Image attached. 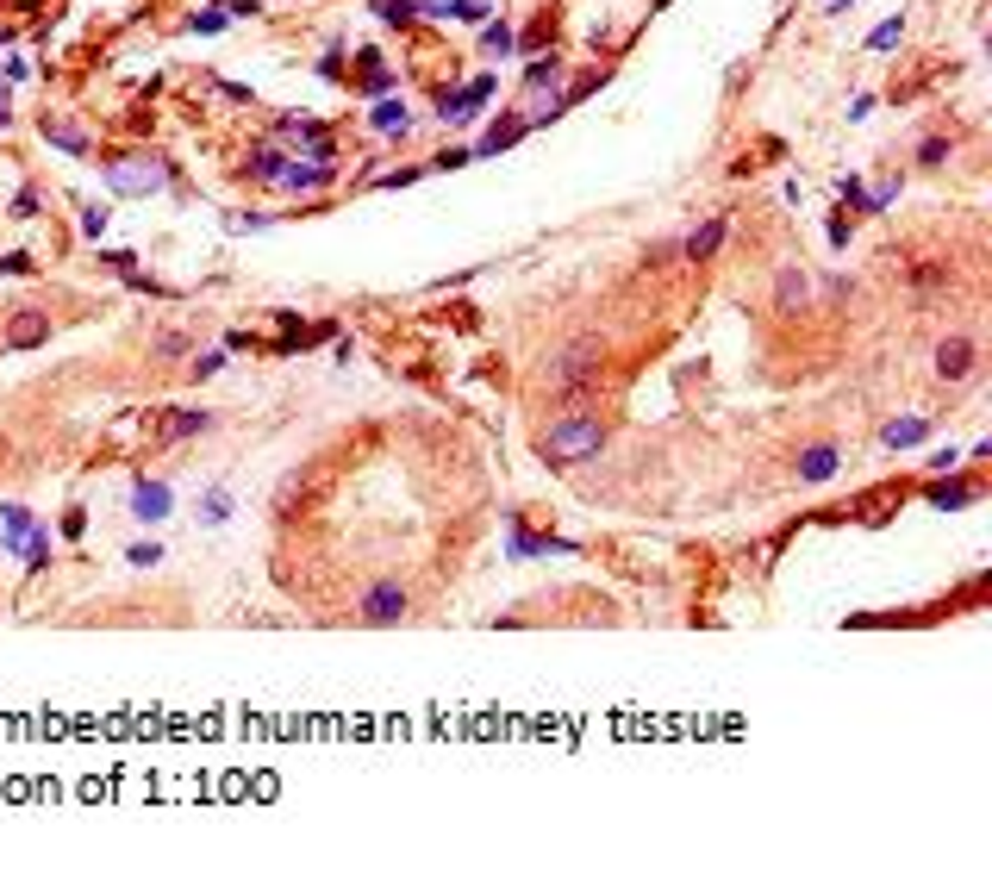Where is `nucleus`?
<instances>
[{
	"instance_id": "obj_1",
	"label": "nucleus",
	"mask_w": 992,
	"mask_h": 880,
	"mask_svg": "<svg viewBox=\"0 0 992 880\" xmlns=\"http://www.w3.org/2000/svg\"><path fill=\"white\" fill-rule=\"evenodd\" d=\"M600 356H606V350H600L593 338H581V344L556 350V356L543 363V387H549V393H568V400H575V393H587V387L600 381Z\"/></svg>"
},
{
	"instance_id": "obj_2",
	"label": "nucleus",
	"mask_w": 992,
	"mask_h": 880,
	"mask_svg": "<svg viewBox=\"0 0 992 880\" xmlns=\"http://www.w3.org/2000/svg\"><path fill=\"white\" fill-rule=\"evenodd\" d=\"M600 444H606V425L587 418V412H575V418H556L537 450H543L549 462H587V456H600Z\"/></svg>"
},
{
	"instance_id": "obj_3",
	"label": "nucleus",
	"mask_w": 992,
	"mask_h": 880,
	"mask_svg": "<svg viewBox=\"0 0 992 880\" xmlns=\"http://www.w3.org/2000/svg\"><path fill=\"white\" fill-rule=\"evenodd\" d=\"M107 188L113 194H150V188H169V163L162 156H113L107 163Z\"/></svg>"
},
{
	"instance_id": "obj_4",
	"label": "nucleus",
	"mask_w": 992,
	"mask_h": 880,
	"mask_svg": "<svg viewBox=\"0 0 992 880\" xmlns=\"http://www.w3.org/2000/svg\"><path fill=\"white\" fill-rule=\"evenodd\" d=\"M356 619H363V625H399V619H406V587H399V581L369 587V594L356 600Z\"/></svg>"
},
{
	"instance_id": "obj_5",
	"label": "nucleus",
	"mask_w": 992,
	"mask_h": 880,
	"mask_svg": "<svg viewBox=\"0 0 992 880\" xmlns=\"http://www.w3.org/2000/svg\"><path fill=\"white\" fill-rule=\"evenodd\" d=\"M131 512H137L144 524L169 518V512H175V494H169V481H137V488H131Z\"/></svg>"
},
{
	"instance_id": "obj_6",
	"label": "nucleus",
	"mask_w": 992,
	"mask_h": 880,
	"mask_svg": "<svg viewBox=\"0 0 992 880\" xmlns=\"http://www.w3.org/2000/svg\"><path fill=\"white\" fill-rule=\"evenodd\" d=\"M44 338H50V319H44V312H13L6 350H31V344H44Z\"/></svg>"
},
{
	"instance_id": "obj_7",
	"label": "nucleus",
	"mask_w": 992,
	"mask_h": 880,
	"mask_svg": "<svg viewBox=\"0 0 992 880\" xmlns=\"http://www.w3.org/2000/svg\"><path fill=\"white\" fill-rule=\"evenodd\" d=\"M968 369H974V344H968V338H949V344L936 350V375H943V381H961Z\"/></svg>"
},
{
	"instance_id": "obj_8",
	"label": "nucleus",
	"mask_w": 992,
	"mask_h": 880,
	"mask_svg": "<svg viewBox=\"0 0 992 880\" xmlns=\"http://www.w3.org/2000/svg\"><path fill=\"white\" fill-rule=\"evenodd\" d=\"M331 175H338L331 163H287V169H281V188H300V194H312V188H325Z\"/></svg>"
},
{
	"instance_id": "obj_9",
	"label": "nucleus",
	"mask_w": 992,
	"mask_h": 880,
	"mask_svg": "<svg viewBox=\"0 0 992 880\" xmlns=\"http://www.w3.org/2000/svg\"><path fill=\"white\" fill-rule=\"evenodd\" d=\"M805 300H812V281H805L799 268H780V281H774V306H780V312H799Z\"/></svg>"
},
{
	"instance_id": "obj_10",
	"label": "nucleus",
	"mask_w": 992,
	"mask_h": 880,
	"mask_svg": "<svg viewBox=\"0 0 992 880\" xmlns=\"http://www.w3.org/2000/svg\"><path fill=\"white\" fill-rule=\"evenodd\" d=\"M837 475V450L830 444H812L805 456H799V481H830Z\"/></svg>"
},
{
	"instance_id": "obj_11",
	"label": "nucleus",
	"mask_w": 992,
	"mask_h": 880,
	"mask_svg": "<svg viewBox=\"0 0 992 880\" xmlns=\"http://www.w3.org/2000/svg\"><path fill=\"white\" fill-rule=\"evenodd\" d=\"M718 244H724V219H706V225H699V232L680 244V251L693 256V262H706V256H718Z\"/></svg>"
},
{
	"instance_id": "obj_12",
	"label": "nucleus",
	"mask_w": 992,
	"mask_h": 880,
	"mask_svg": "<svg viewBox=\"0 0 992 880\" xmlns=\"http://www.w3.org/2000/svg\"><path fill=\"white\" fill-rule=\"evenodd\" d=\"M44 137H50L57 150H69V156H88V131H82V126H63V119H44Z\"/></svg>"
},
{
	"instance_id": "obj_13",
	"label": "nucleus",
	"mask_w": 992,
	"mask_h": 880,
	"mask_svg": "<svg viewBox=\"0 0 992 880\" xmlns=\"http://www.w3.org/2000/svg\"><path fill=\"white\" fill-rule=\"evenodd\" d=\"M206 425H213V412H169L156 425V437H188V431H206Z\"/></svg>"
},
{
	"instance_id": "obj_14",
	"label": "nucleus",
	"mask_w": 992,
	"mask_h": 880,
	"mask_svg": "<svg viewBox=\"0 0 992 880\" xmlns=\"http://www.w3.org/2000/svg\"><path fill=\"white\" fill-rule=\"evenodd\" d=\"M974 500V481H936L930 488V506H943V512H955V506Z\"/></svg>"
},
{
	"instance_id": "obj_15",
	"label": "nucleus",
	"mask_w": 992,
	"mask_h": 880,
	"mask_svg": "<svg viewBox=\"0 0 992 880\" xmlns=\"http://www.w3.org/2000/svg\"><path fill=\"white\" fill-rule=\"evenodd\" d=\"M924 431H930V425H924V418H892V425H886V431H880V437H886V444H892V450H911V444H917V437H924Z\"/></svg>"
},
{
	"instance_id": "obj_16",
	"label": "nucleus",
	"mask_w": 992,
	"mask_h": 880,
	"mask_svg": "<svg viewBox=\"0 0 992 880\" xmlns=\"http://www.w3.org/2000/svg\"><path fill=\"white\" fill-rule=\"evenodd\" d=\"M524 126H531V119H499V126L487 131V137H481V150H475V156H499V150H505V144H512V137H518Z\"/></svg>"
},
{
	"instance_id": "obj_17",
	"label": "nucleus",
	"mask_w": 992,
	"mask_h": 880,
	"mask_svg": "<svg viewBox=\"0 0 992 880\" xmlns=\"http://www.w3.org/2000/svg\"><path fill=\"white\" fill-rule=\"evenodd\" d=\"M281 169H287L281 150H256V156H250V175H256V181H281Z\"/></svg>"
},
{
	"instance_id": "obj_18",
	"label": "nucleus",
	"mask_w": 992,
	"mask_h": 880,
	"mask_svg": "<svg viewBox=\"0 0 992 880\" xmlns=\"http://www.w3.org/2000/svg\"><path fill=\"white\" fill-rule=\"evenodd\" d=\"M200 518H206V524H225V518H232V494H225V488H213V494L200 500Z\"/></svg>"
},
{
	"instance_id": "obj_19",
	"label": "nucleus",
	"mask_w": 992,
	"mask_h": 880,
	"mask_svg": "<svg viewBox=\"0 0 992 880\" xmlns=\"http://www.w3.org/2000/svg\"><path fill=\"white\" fill-rule=\"evenodd\" d=\"M374 13H381L387 25H412V19H418V6H412V0H374Z\"/></svg>"
},
{
	"instance_id": "obj_20",
	"label": "nucleus",
	"mask_w": 992,
	"mask_h": 880,
	"mask_svg": "<svg viewBox=\"0 0 992 880\" xmlns=\"http://www.w3.org/2000/svg\"><path fill=\"white\" fill-rule=\"evenodd\" d=\"M374 126H381V131H406L412 119H406V107H399V101H381V107H374Z\"/></svg>"
},
{
	"instance_id": "obj_21",
	"label": "nucleus",
	"mask_w": 992,
	"mask_h": 880,
	"mask_svg": "<svg viewBox=\"0 0 992 880\" xmlns=\"http://www.w3.org/2000/svg\"><path fill=\"white\" fill-rule=\"evenodd\" d=\"M393 75H387V63L374 57V50H363V88H387Z\"/></svg>"
},
{
	"instance_id": "obj_22",
	"label": "nucleus",
	"mask_w": 992,
	"mask_h": 880,
	"mask_svg": "<svg viewBox=\"0 0 992 880\" xmlns=\"http://www.w3.org/2000/svg\"><path fill=\"white\" fill-rule=\"evenodd\" d=\"M481 38H487V50H494V57H505V50H512V25H505V19H499V25H487Z\"/></svg>"
},
{
	"instance_id": "obj_23",
	"label": "nucleus",
	"mask_w": 992,
	"mask_h": 880,
	"mask_svg": "<svg viewBox=\"0 0 992 880\" xmlns=\"http://www.w3.org/2000/svg\"><path fill=\"white\" fill-rule=\"evenodd\" d=\"M25 562H31V568H44V562H50V543H44V537H38V531H31V537H25Z\"/></svg>"
},
{
	"instance_id": "obj_24",
	"label": "nucleus",
	"mask_w": 992,
	"mask_h": 880,
	"mask_svg": "<svg viewBox=\"0 0 992 880\" xmlns=\"http://www.w3.org/2000/svg\"><path fill=\"white\" fill-rule=\"evenodd\" d=\"M943 156H949V144H943V137H924V150H917V163H930V169H936Z\"/></svg>"
},
{
	"instance_id": "obj_25",
	"label": "nucleus",
	"mask_w": 992,
	"mask_h": 880,
	"mask_svg": "<svg viewBox=\"0 0 992 880\" xmlns=\"http://www.w3.org/2000/svg\"><path fill=\"white\" fill-rule=\"evenodd\" d=\"M38 213V188H19V200H13V219H31Z\"/></svg>"
},
{
	"instance_id": "obj_26",
	"label": "nucleus",
	"mask_w": 992,
	"mask_h": 880,
	"mask_svg": "<svg viewBox=\"0 0 992 880\" xmlns=\"http://www.w3.org/2000/svg\"><path fill=\"white\" fill-rule=\"evenodd\" d=\"M82 232L101 238V232H107V207H88V213H82Z\"/></svg>"
},
{
	"instance_id": "obj_27",
	"label": "nucleus",
	"mask_w": 992,
	"mask_h": 880,
	"mask_svg": "<svg viewBox=\"0 0 992 880\" xmlns=\"http://www.w3.org/2000/svg\"><path fill=\"white\" fill-rule=\"evenodd\" d=\"M125 556H131V562H137V568H150V562H162V550H156V543H131V550H125Z\"/></svg>"
},
{
	"instance_id": "obj_28",
	"label": "nucleus",
	"mask_w": 992,
	"mask_h": 880,
	"mask_svg": "<svg viewBox=\"0 0 992 880\" xmlns=\"http://www.w3.org/2000/svg\"><path fill=\"white\" fill-rule=\"evenodd\" d=\"M892 44H899V19H886V25L873 31V50H892Z\"/></svg>"
},
{
	"instance_id": "obj_29",
	"label": "nucleus",
	"mask_w": 992,
	"mask_h": 880,
	"mask_svg": "<svg viewBox=\"0 0 992 880\" xmlns=\"http://www.w3.org/2000/svg\"><path fill=\"white\" fill-rule=\"evenodd\" d=\"M556 75H562V63L549 57V63H537V69H531V88H543V82H556Z\"/></svg>"
},
{
	"instance_id": "obj_30",
	"label": "nucleus",
	"mask_w": 992,
	"mask_h": 880,
	"mask_svg": "<svg viewBox=\"0 0 992 880\" xmlns=\"http://www.w3.org/2000/svg\"><path fill=\"white\" fill-rule=\"evenodd\" d=\"M156 350H162V356H181V350H188V338H181V331H162V338H156Z\"/></svg>"
},
{
	"instance_id": "obj_31",
	"label": "nucleus",
	"mask_w": 992,
	"mask_h": 880,
	"mask_svg": "<svg viewBox=\"0 0 992 880\" xmlns=\"http://www.w3.org/2000/svg\"><path fill=\"white\" fill-rule=\"evenodd\" d=\"M0 268H6V275H25V268H31V256H0Z\"/></svg>"
}]
</instances>
